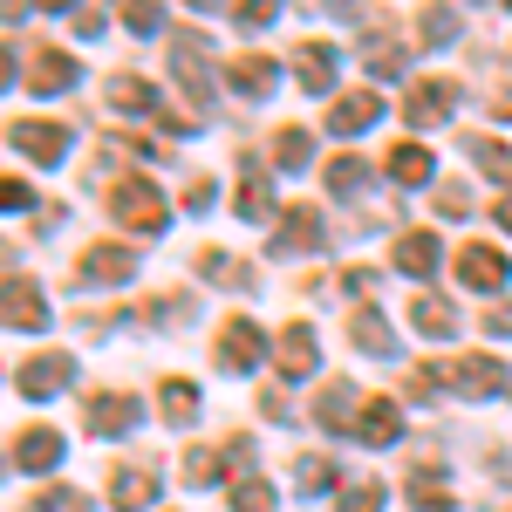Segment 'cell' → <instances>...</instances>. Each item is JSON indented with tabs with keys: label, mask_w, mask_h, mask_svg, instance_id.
<instances>
[{
	"label": "cell",
	"mask_w": 512,
	"mask_h": 512,
	"mask_svg": "<svg viewBox=\"0 0 512 512\" xmlns=\"http://www.w3.org/2000/svg\"><path fill=\"white\" fill-rule=\"evenodd\" d=\"M431 376L444 390H465V396H499L506 390V369L492 355H465V362H431Z\"/></svg>",
	"instance_id": "obj_1"
},
{
	"label": "cell",
	"mask_w": 512,
	"mask_h": 512,
	"mask_svg": "<svg viewBox=\"0 0 512 512\" xmlns=\"http://www.w3.org/2000/svg\"><path fill=\"white\" fill-rule=\"evenodd\" d=\"M117 219L130 226V233H144V239H158L164 233V198H158V185H144V178H130V185H117Z\"/></svg>",
	"instance_id": "obj_2"
},
{
	"label": "cell",
	"mask_w": 512,
	"mask_h": 512,
	"mask_svg": "<svg viewBox=\"0 0 512 512\" xmlns=\"http://www.w3.org/2000/svg\"><path fill=\"white\" fill-rule=\"evenodd\" d=\"M69 355H35V362H21V376H14V390L21 396H35V403H48V396H62L69 390Z\"/></svg>",
	"instance_id": "obj_3"
},
{
	"label": "cell",
	"mask_w": 512,
	"mask_h": 512,
	"mask_svg": "<svg viewBox=\"0 0 512 512\" xmlns=\"http://www.w3.org/2000/svg\"><path fill=\"white\" fill-rule=\"evenodd\" d=\"M137 274V260H130V246H89L76 267V287H117V280Z\"/></svg>",
	"instance_id": "obj_4"
},
{
	"label": "cell",
	"mask_w": 512,
	"mask_h": 512,
	"mask_svg": "<svg viewBox=\"0 0 512 512\" xmlns=\"http://www.w3.org/2000/svg\"><path fill=\"white\" fill-rule=\"evenodd\" d=\"M458 280L478 287V294H499V287L512 280V267H506L499 246H465V253H458Z\"/></svg>",
	"instance_id": "obj_5"
},
{
	"label": "cell",
	"mask_w": 512,
	"mask_h": 512,
	"mask_svg": "<svg viewBox=\"0 0 512 512\" xmlns=\"http://www.w3.org/2000/svg\"><path fill=\"white\" fill-rule=\"evenodd\" d=\"M458 110V82H417L410 96H403V117L417 123V130H431V123H444Z\"/></svg>",
	"instance_id": "obj_6"
},
{
	"label": "cell",
	"mask_w": 512,
	"mask_h": 512,
	"mask_svg": "<svg viewBox=\"0 0 512 512\" xmlns=\"http://www.w3.org/2000/svg\"><path fill=\"white\" fill-rule=\"evenodd\" d=\"M260 349H267V342H260V328H253L246 315H233V321H226V335H219V369L246 376V369L260 362Z\"/></svg>",
	"instance_id": "obj_7"
},
{
	"label": "cell",
	"mask_w": 512,
	"mask_h": 512,
	"mask_svg": "<svg viewBox=\"0 0 512 512\" xmlns=\"http://www.w3.org/2000/svg\"><path fill=\"white\" fill-rule=\"evenodd\" d=\"M14 151H28L35 164H62L69 158V130L62 123H14Z\"/></svg>",
	"instance_id": "obj_8"
},
{
	"label": "cell",
	"mask_w": 512,
	"mask_h": 512,
	"mask_svg": "<svg viewBox=\"0 0 512 512\" xmlns=\"http://www.w3.org/2000/svg\"><path fill=\"white\" fill-rule=\"evenodd\" d=\"M321 246V219L308 212V205H294L287 219H280V233H274V260H294V253H315Z\"/></svg>",
	"instance_id": "obj_9"
},
{
	"label": "cell",
	"mask_w": 512,
	"mask_h": 512,
	"mask_svg": "<svg viewBox=\"0 0 512 512\" xmlns=\"http://www.w3.org/2000/svg\"><path fill=\"white\" fill-rule=\"evenodd\" d=\"M171 76L185 82L192 96H205V89H212V69H205V35H178V41H171Z\"/></svg>",
	"instance_id": "obj_10"
},
{
	"label": "cell",
	"mask_w": 512,
	"mask_h": 512,
	"mask_svg": "<svg viewBox=\"0 0 512 512\" xmlns=\"http://www.w3.org/2000/svg\"><path fill=\"white\" fill-rule=\"evenodd\" d=\"M294 76H301V89H308V96H328V82H335V48H328V41H301Z\"/></svg>",
	"instance_id": "obj_11"
},
{
	"label": "cell",
	"mask_w": 512,
	"mask_h": 512,
	"mask_svg": "<svg viewBox=\"0 0 512 512\" xmlns=\"http://www.w3.org/2000/svg\"><path fill=\"white\" fill-rule=\"evenodd\" d=\"M315 362H321L315 328H308V321H287V328H280V369H287V376H308Z\"/></svg>",
	"instance_id": "obj_12"
},
{
	"label": "cell",
	"mask_w": 512,
	"mask_h": 512,
	"mask_svg": "<svg viewBox=\"0 0 512 512\" xmlns=\"http://www.w3.org/2000/svg\"><path fill=\"white\" fill-rule=\"evenodd\" d=\"M137 417H144L137 396H96V403H89V431H96V437H123Z\"/></svg>",
	"instance_id": "obj_13"
},
{
	"label": "cell",
	"mask_w": 512,
	"mask_h": 512,
	"mask_svg": "<svg viewBox=\"0 0 512 512\" xmlns=\"http://www.w3.org/2000/svg\"><path fill=\"white\" fill-rule=\"evenodd\" d=\"M14 465H21V472H55V465H62V437L55 431H21L14 437Z\"/></svg>",
	"instance_id": "obj_14"
},
{
	"label": "cell",
	"mask_w": 512,
	"mask_h": 512,
	"mask_svg": "<svg viewBox=\"0 0 512 512\" xmlns=\"http://www.w3.org/2000/svg\"><path fill=\"white\" fill-rule=\"evenodd\" d=\"M151 499H158V478L144 472V465H123L117 485H110V506H117V512H144Z\"/></svg>",
	"instance_id": "obj_15"
},
{
	"label": "cell",
	"mask_w": 512,
	"mask_h": 512,
	"mask_svg": "<svg viewBox=\"0 0 512 512\" xmlns=\"http://www.w3.org/2000/svg\"><path fill=\"white\" fill-rule=\"evenodd\" d=\"M315 424H321V431H342V437H349L355 424H362V417H355V390H349V383H328V390H321Z\"/></svg>",
	"instance_id": "obj_16"
},
{
	"label": "cell",
	"mask_w": 512,
	"mask_h": 512,
	"mask_svg": "<svg viewBox=\"0 0 512 512\" xmlns=\"http://www.w3.org/2000/svg\"><path fill=\"white\" fill-rule=\"evenodd\" d=\"M76 76H82L76 55H62V48H41V55H35V96H62Z\"/></svg>",
	"instance_id": "obj_17"
},
{
	"label": "cell",
	"mask_w": 512,
	"mask_h": 512,
	"mask_svg": "<svg viewBox=\"0 0 512 512\" xmlns=\"http://www.w3.org/2000/svg\"><path fill=\"white\" fill-rule=\"evenodd\" d=\"M7 328H48V308L21 274H7Z\"/></svg>",
	"instance_id": "obj_18"
},
{
	"label": "cell",
	"mask_w": 512,
	"mask_h": 512,
	"mask_svg": "<svg viewBox=\"0 0 512 512\" xmlns=\"http://www.w3.org/2000/svg\"><path fill=\"white\" fill-rule=\"evenodd\" d=\"M355 437H362V444H376V451H383V444H396V437H403L396 403H383V396H376V403H362V424H355Z\"/></svg>",
	"instance_id": "obj_19"
},
{
	"label": "cell",
	"mask_w": 512,
	"mask_h": 512,
	"mask_svg": "<svg viewBox=\"0 0 512 512\" xmlns=\"http://www.w3.org/2000/svg\"><path fill=\"white\" fill-rule=\"evenodd\" d=\"M233 212H239V219H267V212H274V192H267V171H260V164H239Z\"/></svg>",
	"instance_id": "obj_20"
},
{
	"label": "cell",
	"mask_w": 512,
	"mask_h": 512,
	"mask_svg": "<svg viewBox=\"0 0 512 512\" xmlns=\"http://www.w3.org/2000/svg\"><path fill=\"white\" fill-rule=\"evenodd\" d=\"M226 82H233L246 103H260V96L274 89V62H267V55H239L233 69H226Z\"/></svg>",
	"instance_id": "obj_21"
},
{
	"label": "cell",
	"mask_w": 512,
	"mask_h": 512,
	"mask_svg": "<svg viewBox=\"0 0 512 512\" xmlns=\"http://www.w3.org/2000/svg\"><path fill=\"white\" fill-rule=\"evenodd\" d=\"M376 117H383V103H376V96H342V103L328 110V130H335V137H355V130H369Z\"/></svg>",
	"instance_id": "obj_22"
},
{
	"label": "cell",
	"mask_w": 512,
	"mask_h": 512,
	"mask_svg": "<svg viewBox=\"0 0 512 512\" xmlns=\"http://www.w3.org/2000/svg\"><path fill=\"white\" fill-rule=\"evenodd\" d=\"M396 267H403L410 280H424L437 267V239L431 233H403V239H396Z\"/></svg>",
	"instance_id": "obj_23"
},
{
	"label": "cell",
	"mask_w": 512,
	"mask_h": 512,
	"mask_svg": "<svg viewBox=\"0 0 512 512\" xmlns=\"http://www.w3.org/2000/svg\"><path fill=\"white\" fill-rule=\"evenodd\" d=\"M431 171H437L431 151H417V144H396L390 151V178L396 185H431Z\"/></svg>",
	"instance_id": "obj_24"
},
{
	"label": "cell",
	"mask_w": 512,
	"mask_h": 512,
	"mask_svg": "<svg viewBox=\"0 0 512 512\" xmlns=\"http://www.w3.org/2000/svg\"><path fill=\"white\" fill-rule=\"evenodd\" d=\"M349 342H355L362 355H396V335H390L376 315H349Z\"/></svg>",
	"instance_id": "obj_25"
},
{
	"label": "cell",
	"mask_w": 512,
	"mask_h": 512,
	"mask_svg": "<svg viewBox=\"0 0 512 512\" xmlns=\"http://www.w3.org/2000/svg\"><path fill=\"white\" fill-rule=\"evenodd\" d=\"M328 192H335V198H362V192H369V164H362V158H335V164H328Z\"/></svg>",
	"instance_id": "obj_26"
},
{
	"label": "cell",
	"mask_w": 512,
	"mask_h": 512,
	"mask_svg": "<svg viewBox=\"0 0 512 512\" xmlns=\"http://www.w3.org/2000/svg\"><path fill=\"white\" fill-rule=\"evenodd\" d=\"M110 103H117V110H137V117H151V110H158V89L137 82V76H117V82H110Z\"/></svg>",
	"instance_id": "obj_27"
},
{
	"label": "cell",
	"mask_w": 512,
	"mask_h": 512,
	"mask_svg": "<svg viewBox=\"0 0 512 512\" xmlns=\"http://www.w3.org/2000/svg\"><path fill=\"white\" fill-rule=\"evenodd\" d=\"M308 158H315V137H308V130H280L274 137V164L280 171H308Z\"/></svg>",
	"instance_id": "obj_28"
},
{
	"label": "cell",
	"mask_w": 512,
	"mask_h": 512,
	"mask_svg": "<svg viewBox=\"0 0 512 512\" xmlns=\"http://www.w3.org/2000/svg\"><path fill=\"white\" fill-rule=\"evenodd\" d=\"M410 321H417V328H424V335H431V342H444V335H451V328H458V315H451V308H444V301H437V294H424V301H417V308H410Z\"/></svg>",
	"instance_id": "obj_29"
},
{
	"label": "cell",
	"mask_w": 512,
	"mask_h": 512,
	"mask_svg": "<svg viewBox=\"0 0 512 512\" xmlns=\"http://www.w3.org/2000/svg\"><path fill=\"white\" fill-rule=\"evenodd\" d=\"M472 158H478V171H485V178L512 185V151L499 144V137H478V144H472Z\"/></svg>",
	"instance_id": "obj_30"
},
{
	"label": "cell",
	"mask_w": 512,
	"mask_h": 512,
	"mask_svg": "<svg viewBox=\"0 0 512 512\" xmlns=\"http://www.w3.org/2000/svg\"><path fill=\"white\" fill-rule=\"evenodd\" d=\"M164 417H171V424H192L198 417V390L192 383H178V376L164 383Z\"/></svg>",
	"instance_id": "obj_31"
},
{
	"label": "cell",
	"mask_w": 512,
	"mask_h": 512,
	"mask_svg": "<svg viewBox=\"0 0 512 512\" xmlns=\"http://www.w3.org/2000/svg\"><path fill=\"white\" fill-rule=\"evenodd\" d=\"M28 512H89V499H82V492H69V485H48V492H35V499H28Z\"/></svg>",
	"instance_id": "obj_32"
},
{
	"label": "cell",
	"mask_w": 512,
	"mask_h": 512,
	"mask_svg": "<svg viewBox=\"0 0 512 512\" xmlns=\"http://www.w3.org/2000/svg\"><path fill=\"white\" fill-rule=\"evenodd\" d=\"M233 512H274V485H260V478H239V485H233Z\"/></svg>",
	"instance_id": "obj_33"
},
{
	"label": "cell",
	"mask_w": 512,
	"mask_h": 512,
	"mask_svg": "<svg viewBox=\"0 0 512 512\" xmlns=\"http://www.w3.org/2000/svg\"><path fill=\"white\" fill-rule=\"evenodd\" d=\"M451 41H458V14L451 7H431L424 14V48H451Z\"/></svg>",
	"instance_id": "obj_34"
},
{
	"label": "cell",
	"mask_w": 512,
	"mask_h": 512,
	"mask_svg": "<svg viewBox=\"0 0 512 512\" xmlns=\"http://www.w3.org/2000/svg\"><path fill=\"white\" fill-rule=\"evenodd\" d=\"M335 465H328V458H301V465H294V485H301V492H328V485H335Z\"/></svg>",
	"instance_id": "obj_35"
},
{
	"label": "cell",
	"mask_w": 512,
	"mask_h": 512,
	"mask_svg": "<svg viewBox=\"0 0 512 512\" xmlns=\"http://www.w3.org/2000/svg\"><path fill=\"white\" fill-rule=\"evenodd\" d=\"M198 274L219 280V287H246V267H233L226 253H198Z\"/></svg>",
	"instance_id": "obj_36"
},
{
	"label": "cell",
	"mask_w": 512,
	"mask_h": 512,
	"mask_svg": "<svg viewBox=\"0 0 512 512\" xmlns=\"http://www.w3.org/2000/svg\"><path fill=\"white\" fill-rule=\"evenodd\" d=\"M342 512H383V485H376V478H362L355 492H342Z\"/></svg>",
	"instance_id": "obj_37"
},
{
	"label": "cell",
	"mask_w": 512,
	"mask_h": 512,
	"mask_svg": "<svg viewBox=\"0 0 512 512\" xmlns=\"http://www.w3.org/2000/svg\"><path fill=\"white\" fill-rule=\"evenodd\" d=\"M123 21L137 35H158V0H123Z\"/></svg>",
	"instance_id": "obj_38"
},
{
	"label": "cell",
	"mask_w": 512,
	"mask_h": 512,
	"mask_svg": "<svg viewBox=\"0 0 512 512\" xmlns=\"http://www.w3.org/2000/svg\"><path fill=\"white\" fill-rule=\"evenodd\" d=\"M233 14H239V28H267V21L280 14V0H239Z\"/></svg>",
	"instance_id": "obj_39"
},
{
	"label": "cell",
	"mask_w": 512,
	"mask_h": 512,
	"mask_svg": "<svg viewBox=\"0 0 512 512\" xmlns=\"http://www.w3.org/2000/svg\"><path fill=\"white\" fill-rule=\"evenodd\" d=\"M437 212H444V219H465V212H472V192H465V185H437Z\"/></svg>",
	"instance_id": "obj_40"
},
{
	"label": "cell",
	"mask_w": 512,
	"mask_h": 512,
	"mask_svg": "<svg viewBox=\"0 0 512 512\" xmlns=\"http://www.w3.org/2000/svg\"><path fill=\"white\" fill-rule=\"evenodd\" d=\"M117 164H130V144L123 137H103L96 144V171H117Z\"/></svg>",
	"instance_id": "obj_41"
},
{
	"label": "cell",
	"mask_w": 512,
	"mask_h": 512,
	"mask_svg": "<svg viewBox=\"0 0 512 512\" xmlns=\"http://www.w3.org/2000/svg\"><path fill=\"white\" fill-rule=\"evenodd\" d=\"M212 472H219L212 451H192V458H185V485H212Z\"/></svg>",
	"instance_id": "obj_42"
},
{
	"label": "cell",
	"mask_w": 512,
	"mask_h": 512,
	"mask_svg": "<svg viewBox=\"0 0 512 512\" xmlns=\"http://www.w3.org/2000/svg\"><path fill=\"white\" fill-rule=\"evenodd\" d=\"M205 198H212V178H192V185H185V205H192V212H205Z\"/></svg>",
	"instance_id": "obj_43"
},
{
	"label": "cell",
	"mask_w": 512,
	"mask_h": 512,
	"mask_svg": "<svg viewBox=\"0 0 512 512\" xmlns=\"http://www.w3.org/2000/svg\"><path fill=\"white\" fill-rule=\"evenodd\" d=\"M7 205H14V212H28V205H35V192H28L21 178H7Z\"/></svg>",
	"instance_id": "obj_44"
},
{
	"label": "cell",
	"mask_w": 512,
	"mask_h": 512,
	"mask_svg": "<svg viewBox=\"0 0 512 512\" xmlns=\"http://www.w3.org/2000/svg\"><path fill=\"white\" fill-rule=\"evenodd\" d=\"M485 335H512V308H492L485 315Z\"/></svg>",
	"instance_id": "obj_45"
},
{
	"label": "cell",
	"mask_w": 512,
	"mask_h": 512,
	"mask_svg": "<svg viewBox=\"0 0 512 512\" xmlns=\"http://www.w3.org/2000/svg\"><path fill=\"white\" fill-rule=\"evenodd\" d=\"M499 226H506V233H512V192L499 198Z\"/></svg>",
	"instance_id": "obj_46"
},
{
	"label": "cell",
	"mask_w": 512,
	"mask_h": 512,
	"mask_svg": "<svg viewBox=\"0 0 512 512\" xmlns=\"http://www.w3.org/2000/svg\"><path fill=\"white\" fill-rule=\"evenodd\" d=\"M492 110H499V117H506V123H512V89H506V96H499V103H492Z\"/></svg>",
	"instance_id": "obj_47"
},
{
	"label": "cell",
	"mask_w": 512,
	"mask_h": 512,
	"mask_svg": "<svg viewBox=\"0 0 512 512\" xmlns=\"http://www.w3.org/2000/svg\"><path fill=\"white\" fill-rule=\"evenodd\" d=\"M41 7H76V0H41Z\"/></svg>",
	"instance_id": "obj_48"
},
{
	"label": "cell",
	"mask_w": 512,
	"mask_h": 512,
	"mask_svg": "<svg viewBox=\"0 0 512 512\" xmlns=\"http://www.w3.org/2000/svg\"><path fill=\"white\" fill-rule=\"evenodd\" d=\"M192 7H226V0H192Z\"/></svg>",
	"instance_id": "obj_49"
}]
</instances>
